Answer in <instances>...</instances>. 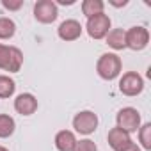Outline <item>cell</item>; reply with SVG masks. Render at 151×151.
I'll return each mask as SVG.
<instances>
[{
	"mask_svg": "<svg viewBox=\"0 0 151 151\" xmlns=\"http://www.w3.org/2000/svg\"><path fill=\"white\" fill-rule=\"evenodd\" d=\"M22 64H23V53L20 48L0 45V69L18 73L22 69Z\"/></svg>",
	"mask_w": 151,
	"mask_h": 151,
	"instance_id": "cell-1",
	"label": "cell"
},
{
	"mask_svg": "<svg viewBox=\"0 0 151 151\" xmlns=\"http://www.w3.org/2000/svg\"><path fill=\"white\" fill-rule=\"evenodd\" d=\"M121 68H123L121 59L116 53H103L98 59V64H96V71H98V75L103 80L117 78L119 73H121Z\"/></svg>",
	"mask_w": 151,
	"mask_h": 151,
	"instance_id": "cell-2",
	"label": "cell"
},
{
	"mask_svg": "<svg viewBox=\"0 0 151 151\" xmlns=\"http://www.w3.org/2000/svg\"><path fill=\"white\" fill-rule=\"evenodd\" d=\"M116 121H117V128H121L126 133L139 132V128H140V114L133 107L121 109L117 112V116H116Z\"/></svg>",
	"mask_w": 151,
	"mask_h": 151,
	"instance_id": "cell-3",
	"label": "cell"
},
{
	"mask_svg": "<svg viewBox=\"0 0 151 151\" xmlns=\"http://www.w3.org/2000/svg\"><path fill=\"white\" fill-rule=\"evenodd\" d=\"M142 89H144V80L135 71L124 73L121 77V80H119V91L124 96H137V94L142 93Z\"/></svg>",
	"mask_w": 151,
	"mask_h": 151,
	"instance_id": "cell-4",
	"label": "cell"
},
{
	"mask_svg": "<svg viewBox=\"0 0 151 151\" xmlns=\"http://www.w3.org/2000/svg\"><path fill=\"white\" fill-rule=\"evenodd\" d=\"M87 34L93 37V39H103L107 34H109V29H110V18L101 13V14H96V16H91L87 18Z\"/></svg>",
	"mask_w": 151,
	"mask_h": 151,
	"instance_id": "cell-5",
	"label": "cell"
},
{
	"mask_svg": "<svg viewBox=\"0 0 151 151\" xmlns=\"http://www.w3.org/2000/svg\"><path fill=\"white\" fill-rule=\"evenodd\" d=\"M73 128L82 135H89L98 128V116L91 110H82L73 117Z\"/></svg>",
	"mask_w": 151,
	"mask_h": 151,
	"instance_id": "cell-6",
	"label": "cell"
},
{
	"mask_svg": "<svg viewBox=\"0 0 151 151\" xmlns=\"http://www.w3.org/2000/svg\"><path fill=\"white\" fill-rule=\"evenodd\" d=\"M57 4L53 0H39V2L34 6V16L37 22L41 23H52L57 20Z\"/></svg>",
	"mask_w": 151,
	"mask_h": 151,
	"instance_id": "cell-7",
	"label": "cell"
},
{
	"mask_svg": "<svg viewBox=\"0 0 151 151\" xmlns=\"http://www.w3.org/2000/svg\"><path fill=\"white\" fill-rule=\"evenodd\" d=\"M149 43V32L144 27H132L126 32V46L132 50H142Z\"/></svg>",
	"mask_w": 151,
	"mask_h": 151,
	"instance_id": "cell-8",
	"label": "cell"
},
{
	"mask_svg": "<svg viewBox=\"0 0 151 151\" xmlns=\"http://www.w3.org/2000/svg\"><path fill=\"white\" fill-rule=\"evenodd\" d=\"M109 144L114 151H124L126 147H130L133 144V140H132L130 133H126V132H123L121 128L116 126L109 132Z\"/></svg>",
	"mask_w": 151,
	"mask_h": 151,
	"instance_id": "cell-9",
	"label": "cell"
},
{
	"mask_svg": "<svg viewBox=\"0 0 151 151\" xmlns=\"http://www.w3.org/2000/svg\"><path fill=\"white\" fill-rule=\"evenodd\" d=\"M57 34L62 41H75L82 36V25L77 20H66L59 25Z\"/></svg>",
	"mask_w": 151,
	"mask_h": 151,
	"instance_id": "cell-10",
	"label": "cell"
},
{
	"mask_svg": "<svg viewBox=\"0 0 151 151\" xmlns=\"http://www.w3.org/2000/svg\"><path fill=\"white\" fill-rule=\"evenodd\" d=\"M14 110L22 116H30L37 110V100L30 93H23L14 100Z\"/></svg>",
	"mask_w": 151,
	"mask_h": 151,
	"instance_id": "cell-11",
	"label": "cell"
},
{
	"mask_svg": "<svg viewBox=\"0 0 151 151\" xmlns=\"http://www.w3.org/2000/svg\"><path fill=\"white\" fill-rule=\"evenodd\" d=\"M75 144H77V139H75V133L69 130H60L55 135V147L59 151H73Z\"/></svg>",
	"mask_w": 151,
	"mask_h": 151,
	"instance_id": "cell-12",
	"label": "cell"
},
{
	"mask_svg": "<svg viewBox=\"0 0 151 151\" xmlns=\"http://www.w3.org/2000/svg\"><path fill=\"white\" fill-rule=\"evenodd\" d=\"M107 37V45L114 50H123L126 48V32L123 29H114V30H109V34L105 36Z\"/></svg>",
	"mask_w": 151,
	"mask_h": 151,
	"instance_id": "cell-13",
	"label": "cell"
},
{
	"mask_svg": "<svg viewBox=\"0 0 151 151\" xmlns=\"http://www.w3.org/2000/svg\"><path fill=\"white\" fill-rule=\"evenodd\" d=\"M103 9H105V4L101 2V0H84V2H82V13L87 18L101 14Z\"/></svg>",
	"mask_w": 151,
	"mask_h": 151,
	"instance_id": "cell-14",
	"label": "cell"
},
{
	"mask_svg": "<svg viewBox=\"0 0 151 151\" xmlns=\"http://www.w3.org/2000/svg\"><path fill=\"white\" fill-rule=\"evenodd\" d=\"M14 128H16V123H14V119L11 116L0 114V139L11 137L14 133Z\"/></svg>",
	"mask_w": 151,
	"mask_h": 151,
	"instance_id": "cell-15",
	"label": "cell"
},
{
	"mask_svg": "<svg viewBox=\"0 0 151 151\" xmlns=\"http://www.w3.org/2000/svg\"><path fill=\"white\" fill-rule=\"evenodd\" d=\"M14 32H16V23L11 18L6 16L0 18V39H9L14 36Z\"/></svg>",
	"mask_w": 151,
	"mask_h": 151,
	"instance_id": "cell-16",
	"label": "cell"
},
{
	"mask_svg": "<svg viewBox=\"0 0 151 151\" xmlns=\"http://www.w3.org/2000/svg\"><path fill=\"white\" fill-rule=\"evenodd\" d=\"M16 84L13 78L6 77V75H0V98H9L14 94Z\"/></svg>",
	"mask_w": 151,
	"mask_h": 151,
	"instance_id": "cell-17",
	"label": "cell"
},
{
	"mask_svg": "<svg viewBox=\"0 0 151 151\" xmlns=\"http://www.w3.org/2000/svg\"><path fill=\"white\" fill-rule=\"evenodd\" d=\"M139 140L144 149H151V123H144L139 128Z\"/></svg>",
	"mask_w": 151,
	"mask_h": 151,
	"instance_id": "cell-18",
	"label": "cell"
},
{
	"mask_svg": "<svg viewBox=\"0 0 151 151\" xmlns=\"http://www.w3.org/2000/svg\"><path fill=\"white\" fill-rule=\"evenodd\" d=\"M73 151H98V147L91 139H82V140H77Z\"/></svg>",
	"mask_w": 151,
	"mask_h": 151,
	"instance_id": "cell-19",
	"label": "cell"
},
{
	"mask_svg": "<svg viewBox=\"0 0 151 151\" xmlns=\"http://www.w3.org/2000/svg\"><path fill=\"white\" fill-rule=\"evenodd\" d=\"M2 6H4L6 9H9V11H16V9H20V7L23 6V0H18V2H7V0H4Z\"/></svg>",
	"mask_w": 151,
	"mask_h": 151,
	"instance_id": "cell-20",
	"label": "cell"
},
{
	"mask_svg": "<svg viewBox=\"0 0 151 151\" xmlns=\"http://www.w3.org/2000/svg\"><path fill=\"white\" fill-rule=\"evenodd\" d=\"M57 4H60V6H71V4H75V0H57Z\"/></svg>",
	"mask_w": 151,
	"mask_h": 151,
	"instance_id": "cell-21",
	"label": "cell"
},
{
	"mask_svg": "<svg viewBox=\"0 0 151 151\" xmlns=\"http://www.w3.org/2000/svg\"><path fill=\"white\" fill-rule=\"evenodd\" d=\"M124 151H140V147H139L137 144H132V146H130V147H126Z\"/></svg>",
	"mask_w": 151,
	"mask_h": 151,
	"instance_id": "cell-22",
	"label": "cell"
},
{
	"mask_svg": "<svg viewBox=\"0 0 151 151\" xmlns=\"http://www.w3.org/2000/svg\"><path fill=\"white\" fill-rule=\"evenodd\" d=\"M0 151H9L7 147H4V146H0Z\"/></svg>",
	"mask_w": 151,
	"mask_h": 151,
	"instance_id": "cell-23",
	"label": "cell"
}]
</instances>
